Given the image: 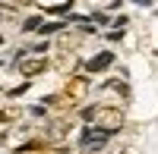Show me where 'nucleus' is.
I'll return each mask as SVG.
<instances>
[{"instance_id": "obj_5", "label": "nucleus", "mask_w": 158, "mask_h": 154, "mask_svg": "<svg viewBox=\"0 0 158 154\" xmlns=\"http://www.w3.org/2000/svg\"><path fill=\"white\" fill-rule=\"evenodd\" d=\"M22 117L19 107H0V129H10V126H16Z\"/></svg>"}, {"instance_id": "obj_4", "label": "nucleus", "mask_w": 158, "mask_h": 154, "mask_svg": "<svg viewBox=\"0 0 158 154\" xmlns=\"http://www.w3.org/2000/svg\"><path fill=\"white\" fill-rule=\"evenodd\" d=\"M111 63H114V50H101L98 57H92V60L85 63V69H89L92 75H98V72H104V69H108Z\"/></svg>"}, {"instance_id": "obj_2", "label": "nucleus", "mask_w": 158, "mask_h": 154, "mask_svg": "<svg viewBox=\"0 0 158 154\" xmlns=\"http://www.w3.org/2000/svg\"><path fill=\"white\" fill-rule=\"evenodd\" d=\"M85 94H89V75H70L67 85H63V101L70 107H76L79 101H85Z\"/></svg>"}, {"instance_id": "obj_8", "label": "nucleus", "mask_w": 158, "mask_h": 154, "mask_svg": "<svg viewBox=\"0 0 158 154\" xmlns=\"http://www.w3.org/2000/svg\"><path fill=\"white\" fill-rule=\"evenodd\" d=\"M32 154H67V148H63V145H44V148H38Z\"/></svg>"}, {"instance_id": "obj_6", "label": "nucleus", "mask_w": 158, "mask_h": 154, "mask_svg": "<svg viewBox=\"0 0 158 154\" xmlns=\"http://www.w3.org/2000/svg\"><path fill=\"white\" fill-rule=\"evenodd\" d=\"M70 129H73V120H57L54 129H51L48 135H51V138H63V135H70Z\"/></svg>"}, {"instance_id": "obj_1", "label": "nucleus", "mask_w": 158, "mask_h": 154, "mask_svg": "<svg viewBox=\"0 0 158 154\" xmlns=\"http://www.w3.org/2000/svg\"><path fill=\"white\" fill-rule=\"evenodd\" d=\"M85 120H92V126H95L98 132H104V135L120 132V129H123V123H127L123 110H120V107H111V104L89 107V110H85Z\"/></svg>"}, {"instance_id": "obj_7", "label": "nucleus", "mask_w": 158, "mask_h": 154, "mask_svg": "<svg viewBox=\"0 0 158 154\" xmlns=\"http://www.w3.org/2000/svg\"><path fill=\"white\" fill-rule=\"evenodd\" d=\"M0 22H19V10L13 3H0Z\"/></svg>"}, {"instance_id": "obj_9", "label": "nucleus", "mask_w": 158, "mask_h": 154, "mask_svg": "<svg viewBox=\"0 0 158 154\" xmlns=\"http://www.w3.org/2000/svg\"><path fill=\"white\" fill-rule=\"evenodd\" d=\"M41 25H44V22H41V19L35 16V19H29V22H25L22 29H25V32H38V29H41Z\"/></svg>"}, {"instance_id": "obj_3", "label": "nucleus", "mask_w": 158, "mask_h": 154, "mask_svg": "<svg viewBox=\"0 0 158 154\" xmlns=\"http://www.w3.org/2000/svg\"><path fill=\"white\" fill-rule=\"evenodd\" d=\"M16 69H19V75H25V79H35V75H41L48 69V60L41 54H38V57H19Z\"/></svg>"}]
</instances>
